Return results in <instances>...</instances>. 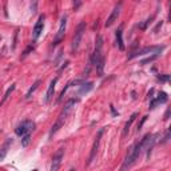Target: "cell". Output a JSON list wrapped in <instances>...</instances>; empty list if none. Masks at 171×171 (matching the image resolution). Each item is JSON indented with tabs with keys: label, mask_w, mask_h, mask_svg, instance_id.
Instances as JSON below:
<instances>
[{
	"label": "cell",
	"mask_w": 171,
	"mask_h": 171,
	"mask_svg": "<svg viewBox=\"0 0 171 171\" xmlns=\"http://www.w3.org/2000/svg\"><path fill=\"white\" fill-rule=\"evenodd\" d=\"M146 119H147V117H143V118H142V122L138 124V131H140V130H142V126H143V123L146 122Z\"/></svg>",
	"instance_id": "4316f807"
},
{
	"label": "cell",
	"mask_w": 171,
	"mask_h": 171,
	"mask_svg": "<svg viewBox=\"0 0 171 171\" xmlns=\"http://www.w3.org/2000/svg\"><path fill=\"white\" fill-rule=\"evenodd\" d=\"M58 83V78H55L51 83H49V87L47 90V94H46V99H44V103L48 104L49 102H51V99L54 98V92H55V86H56Z\"/></svg>",
	"instance_id": "7c38bea8"
},
{
	"label": "cell",
	"mask_w": 171,
	"mask_h": 171,
	"mask_svg": "<svg viewBox=\"0 0 171 171\" xmlns=\"http://www.w3.org/2000/svg\"><path fill=\"white\" fill-rule=\"evenodd\" d=\"M36 11H38V0H32L31 2V12H32V15L36 13Z\"/></svg>",
	"instance_id": "7402d4cb"
},
{
	"label": "cell",
	"mask_w": 171,
	"mask_h": 171,
	"mask_svg": "<svg viewBox=\"0 0 171 171\" xmlns=\"http://www.w3.org/2000/svg\"><path fill=\"white\" fill-rule=\"evenodd\" d=\"M12 144V139L11 138H8L6 142H4V144L0 147V162L6 158V155L8 154V150H9V146Z\"/></svg>",
	"instance_id": "4fadbf2b"
},
{
	"label": "cell",
	"mask_w": 171,
	"mask_h": 171,
	"mask_svg": "<svg viewBox=\"0 0 171 171\" xmlns=\"http://www.w3.org/2000/svg\"><path fill=\"white\" fill-rule=\"evenodd\" d=\"M66 27H67V16H63L62 20H60L59 29H58V32H56V35H55V38H54V43H52L54 47L58 46V44L63 40L64 34H66Z\"/></svg>",
	"instance_id": "8992f818"
},
{
	"label": "cell",
	"mask_w": 171,
	"mask_h": 171,
	"mask_svg": "<svg viewBox=\"0 0 171 171\" xmlns=\"http://www.w3.org/2000/svg\"><path fill=\"white\" fill-rule=\"evenodd\" d=\"M94 87V84L91 82H88V83H82V86H79V90H78V95H84V94H87L88 91H91Z\"/></svg>",
	"instance_id": "9a60e30c"
},
{
	"label": "cell",
	"mask_w": 171,
	"mask_h": 171,
	"mask_svg": "<svg viewBox=\"0 0 171 171\" xmlns=\"http://www.w3.org/2000/svg\"><path fill=\"white\" fill-rule=\"evenodd\" d=\"M79 102V99H70L68 102L66 103V106H64V108L62 110V112H60V115H59V118H58V120L55 122V124L52 126V128H51V131H49V138H52V135L54 134H56L58 132V130L62 127L63 126V123H64V120H66V118H67V115H68V112L71 111V108H72V106H75Z\"/></svg>",
	"instance_id": "7a4b0ae2"
},
{
	"label": "cell",
	"mask_w": 171,
	"mask_h": 171,
	"mask_svg": "<svg viewBox=\"0 0 171 171\" xmlns=\"http://www.w3.org/2000/svg\"><path fill=\"white\" fill-rule=\"evenodd\" d=\"M34 49H35V44H31V46H28L26 49H24V52H23V55H22V59H24L26 56H28V55L31 54Z\"/></svg>",
	"instance_id": "ffe728a7"
},
{
	"label": "cell",
	"mask_w": 171,
	"mask_h": 171,
	"mask_svg": "<svg viewBox=\"0 0 171 171\" xmlns=\"http://www.w3.org/2000/svg\"><path fill=\"white\" fill-rule=\"evenodd\" d=\"M15 88H16V84H12L11 87H9V88L7 90V91H6V94H4V96H3V99L0 100V106H2V104H4V102H6V100L9 98V95H11V94L13 92V90H15Z\"/></svg>",
	"instance_id": "ac0fdd59"
},
{
	"label": "cell",
	"mask_w": 171,
	"mask_h": 171,
	"mask_svg": "<svg viewBox=\"0 0 171 171\" xmlns=\"http://www.w3.org/2000/svg\"><path fill=\"white\" fill-rule=\"evenodd\" d=\"M29 140H31V132L23 135V137H22V146H23V147H27L28 143H29Z\"/></svg>",
	"instance_id": "d6986e66"
},
{
	"label": "cell",
	"mask_w": 171,
	"mask_h": 171,
	"mask_svg": "<svg viewBox=\"0 0 171 171\" xmlns=\"http://www.w3.org/2000/svg\"><path fill=\"white\" fill-rule=\"evenodd\" d=\"M43 26H44V15H40L36 24H35V27H34V39L35 40H36L40 36V34L43 32Z\"/></svg>",
	"instance_id": "8fae6325"
},
{
	"label": "cell",
	"mask_w": 171,
	"mask_h": 171,
	"mask_svg": "<svg viewBox=\"0 0 171 171\" xmlns=\"http://www.w3.org/2000/svg\"><path fill=\"white\" fill-rule=\"evenodd\" d=\"M115 36H117V46L120 51H124V43H123V31H122V27H119L117 29V34H115Z\"/></svg>",
	"instance_id": "5bb4252c"
},
{
	"label": "cell",
	"mask_w": 171,
	"mask_h": 171,
	"mask_svg": "<svg viewBox=\"0 0 171 171\" xmlns=\"http://www.w3.org/2000/svg\"><path fill=\"white\" fill-rule=\"evenodd\" d=\"M153 19H154V16H151V18H150V19H147V20H146V22L142 24V26H140V28H142V29H147V27L150 26V24H151V22H153Z\"/></svg>",
	"instance_id": "603a6c76"
},
{
	"label": "cell",
	"mask_w": 171,
	"mask_h": 171,
	"mask_svg": "<svg viewBox=\"0 0 171 171\" xmlns=\"http://www.w3.org/2000/svg\"><path fill=\"white\" fill-rule=\"evenodd\" d=\"M137 2H139V0H137Z\"/></svg>",
	"instance_id": "4dcf8cb0"
},
{
	"label": "cell",
	"mask_w": 171,
	"mask_h": 171,
	"mask_svg": "<svg viewBox=\"0 0 171 171\" xmlns=\"http://www.w3.org/2000/svg\"><path fill=\"white\" fill-rule=\"evenodd\" d=\"M138 117V114L137 112H134L131 117H130V119H128V122L126 123V126H124V130H123V137H126V135L128 134V131H130V127H131V124L134 123V120H135V118Z\"/></svg>",
	"instance_id": "2e32d148"
},
{
	"label": "cell",
	"mask_w": 171,
	"mask_h": 171,
	"mask_svg": "<svg viewBox=\"0 0 171 171\" xmlns=\"http://www.w3.org/2000/svg\"><path fill=\"white\" fill-rule=\"evenodd\" d=\"M150 137H151V134H147V135H144L143 139L140 140L139 143H137L134 146V147L130 150L128 154H127V157H126V160H124V163L122 166V170L124 168H128V167H131V166L137 162V159L140 157V154L143 153V148L146 147V144H147V140L150 139Z\"/></svg>",
	"instance_id": "6da1fadb"
},
{
	"label": "cell",
	"mask_w": 171,
	"mask_h": 171,
	"mask_svg": "<svg viewBox=\"0 0 171 171\" xmlns=\"http://www.w3.org/2000/svg\"><path fill=\"white\" fill-rule=\"evenodd\" d=\"M122 6H123V2H119V3L117 4V6L114 7L111 15H110L108 19H107V22H106V27H111L112 24L118 20L119 13H120V9H122Z\"/></svg>",
	"instance_id": "52a82bcc"
},
{
	"label": "cell",
	"mask_w": 171,
	"mask_h": 171,
	"mask_svg": "<svg viewBox=\"0 0 171 171\" xmlns=\"http://www.w3.org/2000/svg\"><path fill=\"white\" fill-rule=\"evenodd\" d=\"M168 138H170V131H167V134L164 135V138H163V140H162V143H166V142H167Z\"/></svg>",
	"instance_id": "83f0119b"
},
{
	"label": "cell",
	"mask_w": 171,
	"mask_h": 171,
	"mask_svg": "<svg viewBox=\"0 0 171 171\" xmlns=\"http://www.w3.org/2000/svg\"><path fill=\"white\" fill-rule=\"evenodd\" d=\"M158 56H159V55H153V56H150V58H147V59L142 60V62H140V64H147V63H151V62H154L155 59H158Z\"/></svg>",
	"instance_id": "44dd1931"
},
{
	"label": "cell",
	"mask_w": 171,
	"mask_h": 171,
	"mask_svg": "<svg viewBox=\"0 0 171 171\" xmlns=\"http://www.w3.org/2000/svg\"><path fill=\"white\" fill-rule=\"evenodd\" d=\"M103 135V130H100V131L98 132L96 138H95V142H94V146H92V150H91V154H90V158H88V163L87 164H91L92 160L95 159V155H96L98 153V148H99V143H100V138H102Z\"/></svg>",
	"instance_id": "9c48e42d"
},
{
	"label": "cell",
	"mask_w": 171,
	"mask_h": 171,
	"mask_svg": "<svg viewBox=\"0 0 171 171\" xmlns=\"http://www.w3.org/2000/svg\"><path fill=\"white\" fill-rule=\"evenodd\" d=\"M158 79L160 80V82H168L170 75H160V76H158Z\"/></svg>",
	"instance_id": "cb8c5ba5"
},
{
	"label": "cell",
	"mask_w": 171,
	"mask_h": 171,
	"mask_svg": "<svg viewBox=\"0 0 171 171\" xmlns=\"http://www.w3.org/2000/svg\"><path fill=\"white\" fill-rule=\"evenodd\" d=\"M39 86H40V80H36V82H35V83L32 84V87H31V88H29V90H28V92L26 94V99H29V98H31V96H32V94H34L35 91H36V90H38V87H39Z\"/></svg>",
	"instance_id": "e0dca14e"
},
{
	"label": "cell",
	"mask_w": 171,
	"mask_h": 171,
	"mask_svg": "<svg viewBox=\"0 0 171 171\" xmlns=\"http://www.w3.org/2000/svg\"><path fill=\"white\" fill-rule=\"evenodd\" d=\"M80 6H82V0H74V8L78 9Z\"/></svg>",
	"instance_id": "d4e9b609"
},
{
	"label": "cell",
	"mask_w": 171,
	"mask_h": 171,
	"mask_svg": "<svg viewBox=\"0 0 171 171\" xmlns=\"http://www.w3.org/2000/svg\"><path fill=\"white\" fill-rule=\"evenodd\" d=\"M167 100H168L167 94L163 92V91L159 92L157 98H151V102H150V110L155 108V107H157V104H159V103H166Z\"/></svg>",
	"instance_id": "30bf717a"
},
{
	"label": "cell",
	"mask_w": 171,
	"mask_h": 171,
	"mask_svg": "<svg viewBox=\"0 0 171 171\" xmlns=\"http://www.w3.org/2000/svg\"><path fill=\"white\" fill-rule=\"evenodd\" d=\"M164 49V46H150V47H143L139 48L137 51L131 52V55L128 56V59H134L138 56H142V55H147V54H154V55H159Z\"/></svg>",
	"instance_id": "3957f363"
},
{
	"label": "cell",
	"mask_w": 171,
	"mask_h": 171,
	"mask_svg": "<svg viewBox=\"0 0 171 171\" xmlns=\"http://www.w3.org/2000/svg\"><path fill=\"white\" fill-rule=\"evenodd\" d=\"M110 107H111V111H112V115H114V117H117V115H118V112H117V111H115V108H114V106L111 104V106H110Z\"/></svg>",
	"instance_id": "f546056e"
},
{
	"label": "cell",
	"mask_w": 171,
	"mask_h": 171,
	"mask_svg": "<svg viewBox=\"0 0 171 171\" xmlns=\"http://www.w3.org/2000/svg\"><path fill=\"white\" fill-rule=\"evenodd\" d=\"M18 34H19V29L15 31V38H13V44H12V48L16 47V42H18Z\"/></svg>",
	"instance_id": "484cf974"
},
{
	"label": "cell",
	"mask_w": 171,
	"mask_h": 171,
	"mask_svg": "<svg viewBox=\"0 0 171 171\" xmlns=\"http://www.w3.org/2000/svg\"><path fill=\"white\" fill-rule=\"evenodd\" d=\"M86 31V22H82L76 28V31H75L74 34V38H72V54H76L78 52V49L80 47V43H82V38H83V34Z\"/></svg>",
	"instance_id": "277c9868"
},
{
	"label": "cell",
	"mask_w": 171,
	"mask_h": 171,
	"mask_svg": "<svg viewBox=\"0 0 171 171\" xmlns=\"http://www.w3.org/2000/svg\"><path fill=\"white\" fill-rule=\"evenodd\" d=\"M34 128H35V123L32 120H24V122H22L15 128V134L19 135V137H23V135H26L28 132H32Z\"/></svg>",
	"instance_id": "5b68a950"
},
{
	"label": "cell",
	"mask_w": 171,
	"mask_h": 171,
	"mask_svg": "<svg viewBox=\"0 0 171 171\" xmlns=\"http://www.w3.org/2000/svg\"><path fill=\"white\" fill-rule=\"evenodd\" d=\"M64 157V148L63 147H60L56 154L54 155V158H52V166H51V171H56L59 170L60 167V164H62V159Z\"/></svg>",
	"instance_id": "ba28073f"
},
{
	"label": "cell",
	"mask_w": 171,
	"mask_h": 171,
	"mask_svg": "<svg viewBox=\"0 0 171 171\" xmlns=\"http://www.w3.org/2000/svg\"><path fill=\"white\" fill-rule=\"evenodd\" d=\"M170 118V108L166 110V114H164V120H167Z\"/></svg>",
	"instance_id": "f1b7e54d"
}]
</instances>
